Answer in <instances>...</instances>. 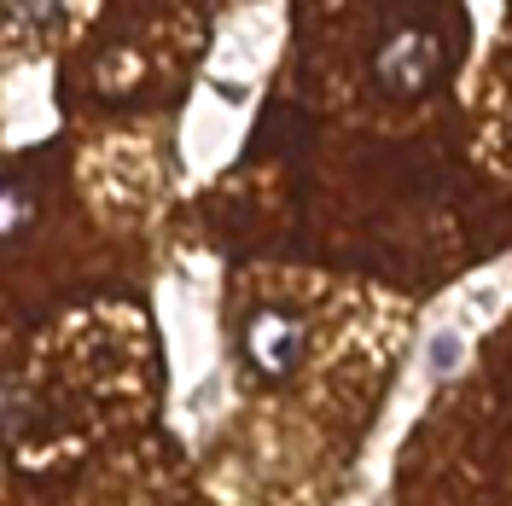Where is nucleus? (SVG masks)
I'll use <instances>...</instances> for the list:
<instances>
[{"instance_id":"nucleus-1","label":"nucleus","mask_w":512,"mask_h":506,"mask_svg":"<svg viewBox=\"0 0 512 506\" xmlns=\"http://www.w3.org/2000/svg\"><path fill=\"white\" fill-rule=\"evenodd\" d=\"M460 53V12L431 6V12H396L390 30L373 41V82L390 99H419L443 88Z\"/></svg>"},{"instance_id":"nucleus-2","label":"nucleus","mask_w":512,"mask_h":506,"mask_svg":"<svg viewBox=\"0 0 512 506\" xmlns=\"http://www.w3.org/2000/svg\"><path fill=\"white\" fill-rule=\"evenodd\" d=\"M245 355L256 361V373L286 379L291 367L303 361V320L286 315V309H256L245 320Z\"/></svg>"},{"instance_id":"nucleus-3","label":"nucleus","mask_w":512,"mask_h":506,"mask_svg":"<svg viewBox=\"0 0 512 506\" xmlns=\"http://www.w3.org/2000/svg\"><path fill=\"white\" fill-rule=\"evenodd\" d=\"M30 187L24 181H0V239H12L18 227H30Z\"/></svg>"}]
</instances>
